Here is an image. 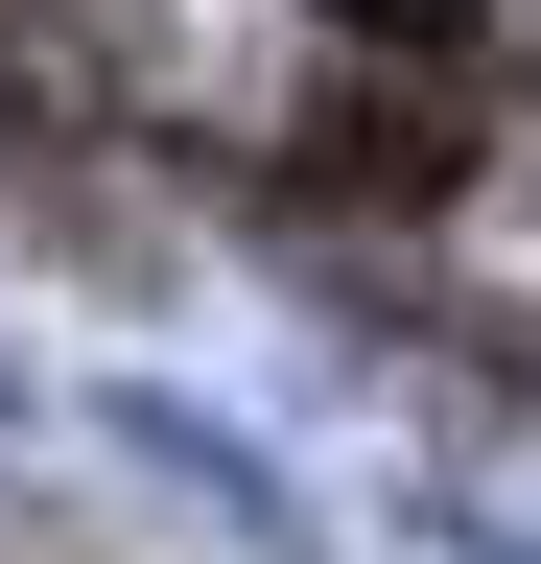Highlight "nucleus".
<instances>
[{
  "label": "nucleus",
  "instance_id": "obj_1",
  "mask_svg": "<svg viewBox=\"0 0 541 564\" xmlns=\"http://www.w3.org/2000/svg\"><path fill=\"white\" fill-rule=\"evenodd\" d=\"M447 165H470L447 95H329V118H306V188H329V212H447Z\"/></svg>",
  "mask_w": 541,
  "mask_h": 564
},
{
  "label": "nucleus",
  "instance_id": "obj_2",
  "mask_svg": "<svg viewBox=\"0 0 541 564\" xmlns=\"http://www.w3.org/2000/svg\"><path fill=\"white\" fill-rule=\"evenodd\" d=\"M329 24H354V47H400V70H424V47H470V0H329Z\"/></svg>",
  "mask_w": 541,
  "mask_h": 564
},
{
  "label": "nucleus",
  "instance_id": "obj_3",
  "mask_svg": "<svg viewBox=\"0 0 541 564\" xmlns=\"http://www.w3.org/2000/svg\"><path fill=\"white\" fill-rule=\"evenodd\" d=\"M0 118H72V70H47V24H0Z\"/></svg>",
  "mask_w": 541,
  "mask_h": 564
}]
</instances>
